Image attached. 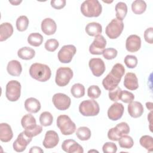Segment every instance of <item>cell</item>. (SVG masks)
<instances>
[{
	"label": "cell",
	"instance_id": "b9f144b4",
	"mask_svg": "<svg viewBox=\"0 0 153 153\" xmlns=\"http://www.w3.org/2000/svg\"><path fill=\"white\" fill-rule=\"evenodd\" d=\"M118 54V51L114 48H108L104 50L102 54L105 59L107 60H112L115 59Z\"/></svg>",
	"mask_w": 153,
	"mask_h": 153
},
{
	"label": "cell",
	"instance_id": "484cf974",
	"mask_svg": "<svg viewBox=\"0 0 153 153\" xmlns=\"http://www.w3.org/2000/svg\"><path fill=\"white\" fill-rule=\"evenodd\" d=\"M85 32L89 36H96L102 32V25L97 22H91L85 26Z\"/></svg>",
	"mask_w": 153,
	"mask_h": 153
},
{
	"label": "cell",
	"instance_id": "7bdbcfd3",
	"mask_svg": "<svg viewBox=\"0 0 153 153\" xmlns=\"http://www.w3.org/2000/svg\"><path fill=\"white\" fill-rule=\"evenodd\" d=\"M134 99V96L132 93L127 90H122L120 100L123 102L126 103H129L132 101H133Z\"/></svg>",
	"mask_w": 153,
	"mask_h": 153
},
{
	"label": "cell",
	"instance_id": "f907efd6",
	"mask_svg": "<svg viewBox=\"0 0 153 153\" xmlns=\"http://www.w3.org/2000/svg\"><path fill=\"white\" fill-rule=\"evenodd\" d=\"M10 3L14 5H18L19 4L22 2V1H9Z\"/></svg>",
	"mask_w": 153,
	"mask_h": 153
},
{
	"label": "cell",
	"instance_id": "5b68a950",
	"mask_svg": "<svg viewBox=\"0 0 153 153\" xmlns=\"http://www.w3.org/2000/svg\"><path fill=\"white\" fill-rule=\"evenodd\" d=\"M79 111L83 116L92 117L97 115L100 111L98 103L94 100H85L79 106Z\"/></svg>",
	"mask_w": 153,
	"mask_h": 153
},
{
	"label": "cell",
	"instance_id": "2e32d148",
	"mask_svg": "<svg viewBox=\"0 0 153 153\" xmlns=\"http://www.w3.org/2000/svg\"><path fill=\"white\" fill-rule=\"evenodd\" d=\"M62 149L68 153H83L82 147L73 139H66L62 144Z\"/></svg>",
	"mask_w": 153,
	"mask_h": 153
},
{
	"label": "cell",
	"instance_id": "5bb4252c",
	"mask_svg": "<svg viewBox=\"0 0 153 153\" xmlns=\"http://www.w3.org/2000/svg\"><path fill=\"white\" fill-rule=\"evenodd\" d=\"M88 65L92 74L96 76H101L105 71V65L100 58H92L89 60Z\"/></svg>",
	"mask_w": 153,
	"mask_h": 153
},
{
	"label": "cell",
	"instance_id": "8fae6325",
	"mask_svg": "<svg viewBox=\"0 0 153 153\" xmlns=\"http://www.w3.org/2000/svg\"><path fill=\"white\" fill-rule=\"evenodd\" d=\"M52 101L54 106L60 111L68 109L71 103V98L66 94L61 93L54 94Z\"/></svg>",
	"mask_w": 153,
	"mask_h": 153
},
{
	"label": "cell",
	"instance_id": "e575fe53",
	"mask_svg": "<svg viewBox=\"0 0 153 153\" xmlns=\"http://www.w3.org/2000/svg\"><path fill=\"white\" fill-rule=\"evenodd\" d=\"M53 117L50 112L45 111L41 114L39 117V122L42 126H50L53 123Z\"/></svg>",
	"mask_w": 153,
	"mask_h": 153
},
{
	"label": "cell",
	"instance_id": "6da1fadb",
	"mask_svg": "<svg viewBox=\"0 0 153 153\" xmlns=\"http://www.w3.org/2000/svg\"><path fill=\"white\" fill-rule=\"evenodd\" d=\"M125 69L121 63H116L112 67L111 72L103 78L102 85L107 90H112L116 88L124 75Z\"/></svg>",
	"mask_w": 153,
	"mask_h": 153
},
{
	"label": "cell",
	"instance_id": "cb8c5ba5",
	"mask_svg": "<svg viewBox=\"0 0 153 153\" xmlns=\"http://www.w3.org/2000/svg\"><path fill=\"white\" fill-rule=\"evenodd\" d=\"M7 70L10 75L18 76L22 73V67L18 60H13L8 62L7 66Z\"/></svg>",
	"mask_w": 153,
	"mask_h": 153
},
{
	"label": "cell",
	"instance_id": "bcb514c9",
	"mask_svg": "<svg viewBox=\"0 0 153 153\" xmlns=\"http://www.w3.org/2000/svg\"><path fill=\"white\" fill-rule=\"evenodd\" d=\"M144 38L146 42L149 44L153 43V28L149 27L144 32Z\"/></svg>",
	"mask_w": 153,
	"mask_h": 153
},
{
	"label": "cell",
	"instance_id": "4fadbf2b",
	"mask_svg": "<svg viewBox=\"0 0 153 153\" xmlns=\"http://www.w3.org/2000/svg\"><path fill=\"white\" fill-rule=\"evenodd\" d=\"M32 138L29 137L25 131L21 132L17 136L16 140L14 142L13 147L14 151L18 152L24 151L27 145L32 141Z\"/></svg>",
	"mask_w": 153,
	"mask_h": 153
},
{
	"label": "cell",
	"instance_id": "8992f818",
	"mask_svg": "<svg viewBox=\"0 0 153 153\" xmlns=\"http://www.w3.org/2000/svg\"><path fill=\"white\" fill-rule=\"evenodd\" d=\"M73 77V71L68 67L59 68L57 71L55 82L59 87H64L69 84Z\"/></svg>",
	"mask_w": 153,
	"mask_h": 153
},
{
	"label": "cell",
	"instance_id": "d4e9b609",
	"mask_svg": "<svg viewBox=\"0 0 153 153\" xmlns=\"http://www.w3.org/2000/svg\"><path fill=\"white\" fill-rule=\"evenodd\" d=\"M13 33V27L8 22H5L0 25V41H4L10 38Z\"/></svg>",
	"mask_w": 153,
	"mask_h": 153
},
{
	"label": "cell",
	"instance_id": "44dd1931",
	"mask_svg": "<svg viewBox=\"0 0 153 153\" xmlns=\"http://www.w3.org/2000/svg\"><path fill=\"white\" fill-rule=\"evenodd\" d=\"M124 85L128 90H136L139 87V84L136 74L133 72L127 73L124 76Z\"/></svg>",
	"mask_w": 153,
	"mask_h": 153
},
{
	"label": "cell",
	"instance_id": "f6af8a7d",
	"mask_svg": "<svg viewBox=\"0 0 153 153\" xmlns=\"http://www.w3.org/2000/svg\"><path fill=\"white\" fill-rule=\"evenodd\" d=\"M25 132L30 137H33L40 134L42 131V127L41 126L37 125L36 127L31 129V130H25Z\"/></svg>",
	"mask_w": 153,
	"mask_h": 153
},
{
	"label": "cell",
	"instance_id": "30bf717a",
	"mask_svg": "<svg viewBox=\"0 0 153 153\" xmlns=\"http://www.w3.org/2000/svg\"><path fill=\"white\" fill-rule=\"evenodd\" d=\"M76 52V47L73 45H63L59 51L57 57L59 60L63 63H70Z\"/></svg>",
	"mask_w": 153,
	"mask_h": 153
},
{
	"label": "cell",
	"instance_id": "d590c367",
	"mask_svg": "<svg viewBox=\"0 0 153 153\" xmlns=\"http://www.w3.org/2000/svg\"><path fill=\"white\" fill-rule=\"evenodd\" d=\"M118 144L121 148L125 149H130L133 147L134 142L131 137L127 134L123 135L118 140Z\"/></svg>",
	"mask_w": 153,
	"mask_h": 153
},
{
	"label": "cell",
	"instance_id": "277c9868",
	"mask_svg": "<svg viewBox=\"0 0 153 153\" xmlns=\"http://www.w3.org/2000/svg\"><path fill=\"white\" fill-rule=\"evenodd\" d=\"M57 126L63 135H71L76 130L75 124L66 115H60L57 117Z\"/></svg>",
	"mask_w": 153,
	"mask_h": 153
},
{
	"label": "cell",
	"instance_id": "7c38bea8",
	"mask_svg": "<svg viewBox=\"0 0 153 153\" xmlns=\"http://www.w3.org/2000/svg\"><path fill=\"white\" fill-rule=\"evenodd\" d=\"M106 45V40L102 35L95 36L93 42L89 47V51L94 55L102 54Z\"/></svg>",
	"mask_w": 153,
	"mask_h": 153
},
{
	"label": "cell",
	"instance_id": "d6a6232c",
	"mask_svg": "<svg viewBox=\"0 0 153 153\" xmlns=\"http://www.w3.org/2000/svg\"><path fill=\"white\" fill-rule=\"evenodd\" d=\"M71 93L74 97L80 98L85 94V87L80 83L75 84L71 88Z\"/></svg>",
	"mask_w": 153,
	"mask_h": 153
},
{
	"label": "cell",
	"instance_id": "f1b7e54d",
	"mask_svg": "<svg viewBox=\"0 0 153 153\" xmlns=\"http://www.w3.org/2000/svg\"><path fill=\"white\" fill-rule=\"evenodd\" d=\"M116 19L123 21L127 13V6L123 2H119L115 5Z\"/></svg>",
	"mask_w": 153,
	"mask_h": 153
},
{
	"label": "cell",
	"instance_id": "1f68e13d",
	"mask_svg": "<svg viewBox=\"0 0 153 153\" xmlns=\"http://www.w3.org/2000/svg\"><path fill=\"white\" fill-rule=\"evenodd\" d=\"M76 135L79 140L84 141L87 140L90 138L91 133L89 128L83 126L80 127L77 129L76 131Z\"/></svg>",
	"mask_w": 153,
	"mask_h": 153
},
{
	"label": "cell",
	"instance_id": "4dcf8cb0",
	"mask_svg": "<svg viewBox=\"0 0 153 153\" xmlns=\"http://www.w3.org/2000/svg\"><path fill=\"white\" fill-rule=\"evenodd\" d=\"M43 36L39 33H32L27 37L28 43L33 47H39L43 42Z\"/></svg>",
	"mask_w": 153,
	"mask_h": 153
},
{
	"label": "cell",
	"instance_id": "836d02e7",
	"mask_svg": "<svg viewBox=\"0 0 153 153\" xmlns=\"http://www.w3.org/2000/svg\"><path fill=\"white\" fill-rule=\"evenodd\" d=\"M140 144L147 151L152 152L153 151V139L149 135L142 136L139 140Z\"/></svg>",
	"mask_w": 153,
	"mask_h": 153
},
{
	"label": "cell",
	"instance_id": "83f0119b",
	"mask_svg": "<svg viewBox=\"0 0 153 153\" xmlns=\"http://www.w3.org/2000/svg\"><path fill=\"white\" fill-rule=\"evenodd\" d=\"M35 55V50L29 47H22L17 51V56L23 60H30L34 57Z\"/></svg>",
	"mask_w": 153,
	"mask_h": 153
},
{
	"label": "cell",
	"instance_id": "ee69618b",
	"mask_svg": "<svg viewBox=\"0 0 153 153\" xmlns=\"http://www.w3.org/2000/svg\"><path fill=\"white\" fill-rule=\"evenodd\" d=\"M102 150L104 153H115L117 151V146L113 142H106L102 147Z\"/></svg>",
	"mask_w": 153,
	"mask_h": 153
},
{
	"label": "cell",
	"instance_id": "8d00e7d4",
	"mask_svg": "<svg viewBox=\"0 0 153 153\" xmlns=\"http://www.w3.org/2000/svg\"><path fill=\"white\" fill-rule=\"evenodd\" d=\"M29 19L26 16H21L16 20V27L20 32L26 30L29 25Z\"/></svg>",
	"mask_w": 153,
	"mask_h": 153
},
{
	"label": "cell",
	"instance_id": "ffe728a7",
	"mask_svg": "<svg viewBox=\"0 0 153 153\" xmlns=\"http://www.w3.org/2000/svg\"><path fill=\"white\" fill-rule=\"evenodd\" d=\"M127 110L129 115L133 118H139L143 113L144 109L141 103L137 101H132L129 103Z\"/></svg>",
	"mask_w": 153,
	"mask_h": 153
},
{
	"label": "cell",
	"instance_id": "603a6c76",
	"mask_svg": "<svg viewBox=\"0 0 153 153\" xmlns=\"http://www.w3.org/2000/svg\"><path fill=\"white\" fill-rule=\"evenodd\" d=\"M41 103L38 100L33 97H29L25 102L26 110L30 113H36L41 109Z\"/></svg>",
	"mask_w": 153,
	"mask_h": 153
},
{
	"label": "cell",
	"instance_id": "9a60e30c",
	"mask_svg": "<svg viewBox=\"0 0 153 153\" xmlns=\"http://www.w3.org/2000/svg\"><path fill=\"white\" fill-rule=\"evenodd\" d=\"M124 110V108L122 103L115 102L109 108L108 110V117L112 121H117L122 117Z\"/></svg>",
	"mask_w": 153,
	"mask_h": 153
},
{
	"label": "cell",
	"instance_id": "681fc988",
	"mask_svg": "<svg viewBox=\"0 0 153 153\" xmlns=\"http://www.w3.org/2000/svg\"><path fill=\"white\" fill-rule=\"evenodd\" d=\"M146 108L149 109L151 111L152 110V102H146Z\"/></svg>",
	"mask_w": 153,
	"mask_h": 153
},
{
	"label": "cell",
	"instance_id": "d6986e66",
	"mask_svg": "<svg viewBox=\"0 0 153 153\" xmlns=\"http://www.w3.org/2000/svg\"><path fill=\"white\" fill-rule=\"evenodd\" d=\"M41 27L44 33L47 35H51L55 33L57 29V25L53 19L45 18L42 21Z\"/></svg>",
	"mask_w": 153,
	"mask_h": 153
},
{
	"label": "cell",
	"instance_id": "e0dca14e",
	"mask_svg": "<svg viewBox=\"0 0 153 153\" xmlns=\"http://www.w3.org/2000/svg\"><path fill=\"white\" fill-rule=\"evenodd\" d=\"M59 137L58 134L54 130H48L45 133L43 140V146L47 149H51L58 144Z\"/></svg>",
	"mask_w": 153,
	"mask_h": 153
},
{
	"label": "cell",
	"instance_id": "4316f807",
	"mask_svg": "<svg viewBox=\"0 0 153 153\" xmlns=\"http://www.w3.org/2000/svg\"><path fill=\"white\" fill-rule=\"evenodd\" d=\"M21 124L25 130H31L37 126L35 117L29 114H26L22 117Z\"/></svg>",
	"mask_w": 153,
	"mask_h": 153
},
{
	"label": "cell",
	"instance_id": "74e56055",
	"mask_svg": "<svg viewBox=\"0 0 153 153\" xmlns=\"http://www.w3.org/2000/svg\"><path fill=\"white\" fill-rule=\"evenodd\" d=\"M101 94V90L97 85H91L87 90V95L91 99H97Z\"/></svg>",
	"mask_w": 153,
	"mask_h": 153
},
{
	"label": "cell",
	"instance_id": "f35d334b",
	"mask_svg": "<svg viewBox=\"0 0 153 153\" xmlns=\"http://www.w3.org/2000/svg\"><path fill=\"white\" fill-rule=\"evenodd\" d=\"M59 43L56 39H49L45 43V48L50 52L54 51L59 47Z\"/></svg>",
	"mask_w": 153,
	"mask_h": 153
},
{
	"label": "cell",
	"instance_id": "f546056e",
	"mask_svg": "<svg viewBox=\"0 0 153 153\" xmlns=\"http://www.w3.org/2000/svg\"><path fill=\"white\" fill-rule=\"evenodd\" d=\"M146 9V4L142 0H136L131 4L132 11L136 14L143 13Z\"/></svg>",
	"mask_w": 153,
	"mask_h": 153
},
{
	"label": "cell",
	"instance_id": "52a82bcc",
	"mask_svg": "<svg viewBox=\"0 0 153 153\" xmlns=\"http://www.w3.org/2000/svg\"><path fill=\"white\" fill-rule=\"evenodd\" d=\"M21 84L16 80L10 81L6 85L5 96L11 102L17 101L20 97Z\"/></svg>",
	"mask_w": 153,
	"mask_h": 153
},
{
	"label": "cell",
	"instance_id": "60d3db41",
	"mask_svg": "<svg viewBox=\"0 0 153 153\" xmlns=\"http://www.w3.org/2000/svg\"><path fill=\"white\" fill-rule=\"evenodd\" d=\"M122 90L118 86L109 91V98L113 102H117L120 99Z\"/></svg>",
	"mask_w": 153,
	"mask_h": 153
},
{
	"label": "cell",
	"instance_id": "ab89813d",
	"mask_svg": "<svg viewBox=\"0 0 153 153\" xmlns=\"http://www.w3.org/2000/svg\"><path fill=\"white\" fill-rule=\"evenodd\" d=\"M124 63L128 68H134L137 65V59L133 55H127L124 58Z\"/></svg>",
	"mask_w": 153,
	"mask_h": 153
},
{
	"label": "cell",
	"instance_id": "7a4b0ae2",
	"mask_svg": "<svg viewBox=\"0 0 153 153\" xmlns=\"http://www.w3.org/2000/svg\"><path fill=\"white\" fill-rule=\"evenodd\" d=\"M29 74L32 78L38 81L45 82L50 78L51 72L48 65L35 63L29 68Z\"/></svg>",
	"mask_w": 153,
	"mask_h": 153
},
{
	"label": "cell",
	"instance_id": "7dc6e473",
	"mask_svg": "<svg viewBox=\"0 0 153 153\" xmlns=\"http://www.w3.org/2000/svg\"><path fill=\"white\" fill-rule=\"evenodd\" d=\"M66 2L65 0H52L51 1V5L55 9L60 10L66 5Z\"/></svg>",
	"mask_w": 153,
	"mask_h": 153
},
{
	"label": "cell",
	"instance_id": "ba28073f",
	"mask_svg": "<svg viewBox=\"0 0 153 153\" xmlns=\"http://www.w3.org/2000/svg\"><path fill=\"white\" fill-rule=\"evenodd\" d=\"M124 29L123 21L114 19L107 25L105 29V33L110 39H116L122 33Z\"/></svg>",
	"mask_w": 153,
	"mask_h": 153
},
{
	"label": "cell",
	"instance_id": "7402d4cb",
	"mask_svg": "<svg viewBox=\"0 0 153 153\" xmlns=\"http://www.w3.org/2000/svg\"><path fill=\"white\" fill-rule=\"evenodd\" d=\"M13 137L11 126L7 123L0 124V140L3 142L10 141Z\"/></svg>",
	"mask_w": 153,
	"mask_h": 153
},
{
	"label": "cell",
	"instance_id": "c3c4849f",
	"mask_svg": "<svg viewBox=\"0 0 153 153\" xmlns=\"http://www.w3.org/2000/svg\"><path fill=\"white\" fill-rule=\"evenodd\" d=\"M44 151L38 146H33L30 148V149L29 150V152L30 153H39V152H43Z\"/></svg>",
	"mask_w": 153,
	"mask_h": 153
},
{
	"label": "cell",
	"instance_id": "ac0fdd59",
	"mask_svg": "<svg viewBox=\"0 0 153 153\" xmlns=\"http://www.w3.org/2000/svg\"><path fill=\"white\" fill-rule=\"evenodd\" d=\"M141 47V39L137 35H131L127 37L126 42V50L131 53L137 51Z\"/></svg>",
	"mask_w": 153,
	"mask_h": 153
},
{
	"label": "cell",
	"instance_id": "9c48e42d",
	"mask_svg": "<svg viewBox=\"0 0 153 153\" xmlns=\"http://www.w3.org/2000/svg\"><path fill=\"white\" fill-rule=\"evenodd\" d=\"M130 132V127L127 123L121 122L111 128L108 132V137L113 141H118L123 135Z\"/></svg>",
	"mask_w": 153,
	"mask_h": 153
},
{
	"label": "cell",
	"instance_id": "3957f363",
	"mask_svg": "<svg viewBox=\"0 0 153 153\" xmlns=\"http://www.w3.org/2000/svg\"><path fill=\"white\" fill-rule=\"evenodd\" d=\"M81 12L87 17H99L102 11V7L97 0H86L81 5Z\"/></svg>",
	"mask_w": 153,
	"mask_h": 153
}]
</instances>
